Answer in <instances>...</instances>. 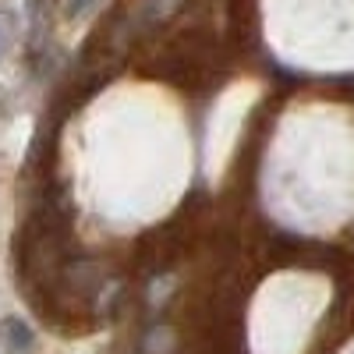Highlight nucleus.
Instances as JSON below:
<instances>
[{"label": "nucleus", "mask_w": 354, "mask_h": 354, "mask_svg": "<svg viewBox=\"0 0 354 354\" xmlns=\"http://www.w3.org/2000/svg\"><path fill=\"white\" fill-rule=\"evenodd\" d=\"M4 337H8L15 354H32V347H36V333L28 330L25 319H8L4 322Z\"/></svg>", "instance_id": "f257e3e1"}, {"label": "nucleus", "mask_w": 354, "mask_h": 354, "mask_svg": "<svg viewBox=\"0 0 354 354\" xmlns=\"http://www.w3.org/2000/svg\"><path fill=\"white\" fill-rule=\"evenodd\" d=\"M11 39H15V18H11L8 11H0V61H4Z\"/></svg>", "instance_id": "f03ea898"}, {"label": "nucleus", "mask_w": 354, "mask_h": 354, "mask_svg": "<svg viewBox=\"0 0 354 354\" xmlns=\"http://www.w3.org/2000/svg\"><path fill=\"white\" fill-rule=\"evenodd\" d=\"M96 4H100V0H64V15L71 21H78V18H85L88 11H93Z\"/></svg>", "instance_id": "7ed1b4c3"}]
</instances>
